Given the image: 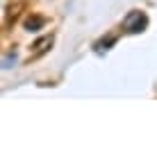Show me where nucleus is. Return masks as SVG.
<instances>
[{"label": "nucleus", "instance_id": "nucleus-1", "mask_svg": "<svg viewBox=\"0 0 157 159\" xmlns=\"http://www.w3.org/2000/svg\"><path fill=\"white\" fill-rule=\"evenodd\" d=\"M148 25V18H146V14L144 11H130L125 16L123 20V27H125V32H130V34H137V32H144V27Z\"/></svg>", "mask_w": 157, "mask_h": 159}]
</instances>
